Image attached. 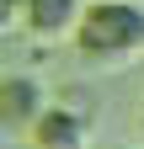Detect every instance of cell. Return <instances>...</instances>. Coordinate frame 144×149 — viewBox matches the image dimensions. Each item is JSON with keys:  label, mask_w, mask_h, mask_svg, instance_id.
<instances>
[{"label": "cell", "mask_w": 144, "mask_h": 149, "mask_svg": "<svg viewBox=\"0 0 144 149\" xmlns=\"http://www.w3.org/2000/svg\"><path fill=\"white\" fill-rule=\"evenodd\" d=\"M75 48L101 69H128L144 53V0H96V6H80L75 27Z\"/></svg>", "instance_id": "1"}, {"label": "cell", "mask_w": 144, "mask_h": 149, "mask_svg": "<svg viewBox=\"0 0 144 149\" xmlns=\"http://www.w3.org/2000/svg\"><path fill=\"white\" fill-rule=\"evenodd\" d=\"M48 107V91L38 74H0V128H27Z\"/></svg>", "instance_id": "2"}, {"label": "cell", "mask_w": 144, "mask_h": 149, "mask_svg": "<svg viewBox=\"0 0 144 149\" xmlns=\"http://www.w3.org/2000/svg\"><path fill=\"white\" fill-rule=\"evenodd\" d=\"M27 128H32V139H38L43 149H80L85 139H91V123H85L80 107H43Z\"/></svg>", "instance_id": "3"}, {"label": "cell", "mask_w": 144, "mask_h": 149, "mask_svg": "<svg viewBox=\"0 0 144 149\" xmlns=\"http://www.w3.org/2000/svg\"><path fill=\"white\" fill-rule=\"evenodd\" d=\"M16 16L32 37L53 43V37H69V27L80 16V0H16Z\"/></svg>", "instance_id": "4"}]
</instances>
